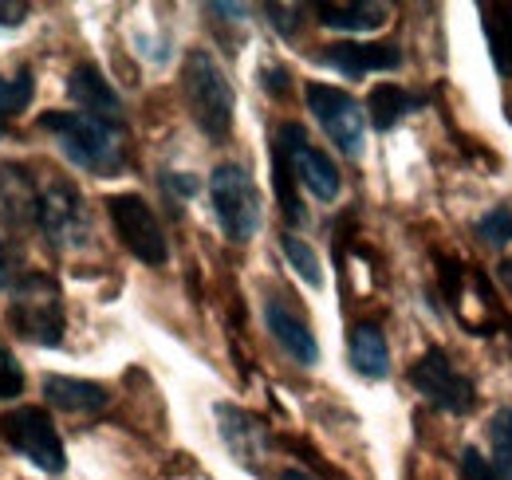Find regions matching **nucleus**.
Instances as JSON below:
<instances>
[{
  "instance_id": "obj_23",
  "label": "nucleus",
  "mask_w": 512,
  "mask_h": 480,
  "mask_svg": "<svg viewBox=\"0 0 512 480\" xmlns=\"http://www.w3.org/2000/svg\"><path fill=\"white\" fill-rule=\"evenodd\" d=\"M477 237H481V244H489V248H505V244H512V209L509 205L489 209V213L477 221Z\"/></svg>"
},
{
  "instance_id": "obj_19",
  "label": "nucleus",
  "mask_w": 512,
  "mask_h": 480,
  "mask_svg": "<svg viewBox=\"0 0 512 480\" xmlns=\"http://www.w3.org/2000/svg\"><path fill=\"white\" fill-rule=\"evenodd\" d=\"M485 32H489V52L501 79H512V0L485 4Z\"/></svg>"
},
{
  "instance_id": "obj_21",
  "label": "nucleus",
  "mask_w": 512,
  "mask_h": 480,
  "mask_svg": "<svg viewBox=\"0 0 512 480\" xmlns=\"http://www.w3.org/2000/svg\"><path fill=\"white\" fill-rule=\"evenodd\" d=\"M489 445H493V480H512V406H501L489 421Z\"/></svg>"
},
{
  "instance_id": "obj_29",
  "label": "nucleus",
  "mask_w": 512,
  "mask_h": 480,
  "mask_svg": "<svg viewBox=\"0 0 512 480\" xmlns=\"http://www.w3.org/2000/svg\"><path fill=\"white\" fill-rule=\"evenodd\" d=\"M260 83H264L272 95H284V91H288V71L268 63V67H260Z\"/></svg>"
},
{
  "instance_id": "obj_24",
  "label": "nucleus",
  "mask_w": 512,
  "mask_h": 480,
  "mask_svg": "<svg viewBox=\"0 0 512 480\" xmlns=\"http://www.w3.org/2000/svg\"><path fill=\"white\" fill-rule=\"evenodd\" d=\"M28 103H32V75L28 71H20L16 79H4L0 75V115L4 119L8 115H20Z\"/></svg>"
},
{
  "instance_id": "obj_7",
  "label": "nucleus",
  "mask_w": 512,
  "mask_h": 480,
  "mask_svg": "<svg viewBox=\"0 0 512 480\" xmlns=\"http://www.w3.org/2000/svg\"><path fill=\"white\" fill-rule=\"evenodd\" d=\"M103 205H107V217H111L115 233L123 240V248H127L134 260H142V264H150V268H162V264L170 260L166 233H162L154 209H150L138 193H111Z\"/></svg>"
},
{
  "instance_id": "obj_28",
  "label": "nucleus",
  "mask_w": 512,
  "mask_h": 480,
  "mask_svg": "<svg viewBox=\"0 0 512 480\" xmlns=\"http://www.w3.org/2000/svg\"><path fill=\"white\" fill-rule=\"evenodd\" d=\"M461 473H465V480H493V465L469 445V449L461 453Z\"/></svg>"
},
{
  "instance_id": "obj_33",
  "label": "nucleus",
  "mask_w": 512,
  "mask_h": 480,
  "mask_svg": "<svg viewBox=\"0 0 512 480\" xmlns=\"http://www.w3.org/2000/svg\"><path fill=\"white\" fill-rule=\"evenodd\" d=\"M276 480H320V477L308 473V469H300V465H292V469H280V477Z\"/></svg>"
},
{
  "instance_id": "obj_8",
  "label": "nucleus",
  "mask_w": 512,
  "mask_h": 480,
  "mask_svg": "<svg viewBox=\"0 0 512 480\" xmlns=\"http://www.w3.org/2000/svg\"><path fill=\"white\" fill-rule=\"evenodd\" d=\"M0 433H4V441H8L20 457H28L40 473L60 477L67 469L64 441H60L56 425H52V418H48L40 406H20V410H12L8 418L0 421Z\"/></svg>"
},
{
  "instance_id": "obj_17",
  "label": "nucleus",
  "mask_w": 512,
  "mask_h": 480,
  "mask_svg": "<svg viewBox=\"0 0 512 480\" xmlns=\"http://www.w3.org/2000/svg\"><path fill=\"white\" fill-rule=\"evenodd\" d=\"M390 8L371 4V0H355V4H316V20L323 28H339V32H375L383 28Z\"/></svg>"
},
{
  "instance_id": "obj_13",
  "label": "nucleus",
  "mask_w": 512,
  "mask_h": 480,
  "mask_svg": "<svg viewBox=\"0 0 512 480\" xmlns=\"http://www.w3.org/2000/svg\"><path fill=\"white\" fill-rule=\"evenodd\" d=\"M327 67H335L347 79H359L367 71H394L402 67V48L379 40V44H327V52L320 56Z\"/></svg>"
},
{
  "instance_id": "obj_34",
  "label": "nucleus",
  "mask_w": 512,
  "mask_h": 480,
  "mask_svg": "<svg viewBox=\"0 0 512 480\" xmlns=\"http://www.w3.org/2000/svg\"><path fill=\"white\" fill-rule=\"evenodd\" d=\"M497 276H501V280H505V284H509V288H512V256H509V260H501V268H497Z\"/></svg>"
},
{
  "instance_id": "obj_36",
  "label": "nucleus",
  "mask_w": 512,
  "mask_h": 480,
  "mask_svg": "<svg viewBox=\"0 0 512 480\" xmlns=\"http://www.w3.org/2000/svg\"><path fill=\"white\" fill-rule=\"evenodd\" d=\"M0 138H4V115H0Z\"/></svg>"
},
{
  "instance_id": "obj_18",
  "label": "nucleus",
  "mask_w": 512,
  "mask_h": 480,
  "mask_svg": "<svg viewBox=\"0 0 512 480\" xmlns=\"http://www.w3.org/2000/svg\"><path fill=\"white\" fill-rule=\"evenodd\" d=\"M414 107H418V99H410L398 83H379V87H371V95H367V119H371L375 130H383V134L394 130Z\"/></svg>"
},
{
  "instance_id": "obj_4",
  "label": "nucleus",
  "mask_w": 512,
  "mask_h": 480,
  "mask_svg": "<svg viewBox=\"0 0 512 480\" xmlns=\"http://www.w3.org/2000/svg\"><path fill=\"white\" fill-rule=\"evenodd\" d=\"M8 327L20 339L36 343V347H60L67 331L60 284L52 276H44V272L24 276L12 288V300H8Z\"/></svg>"
},
{
  "instance_id": "obj_15",
  "label": "nucleus",
  "mask_w": 512,
  "mask_h": 480,
  "mask_svg": "<svg viewBox=\"0 0 512 480\" xmlns=\"http://www.w3.org/2000/svg\"><path fill=\"white\" fill-rule=\"evenodd\" d=\"M217 421H221V437L237 453V461L256 469V461L268 453V429L260 425V418L237 410V406H229V402H221L217 406Z\"/></svg>"
},
{
  "instance_id": "obj_2",
  "label": "nucleus",
  "mask_w": 512,
  "mask_h": 480,
  "mask_svg": "<svg viewBox=\"0 0 512 480\" xmlns=\"http://www.w3.org/2000/svg\"><path fill=\"white\" fill-rule=\"evenodd\" d=\"M40 130H48L71 166L95 174V178H115L127 166V146H123V126L103 122L83 111H48L40 115Z\"/></svg>"
},
{
  "instance_id": "obj_9",
  "label": "nucleus",
  "mask_w": 512,
  "mask_h": 480,
  "mask_svg": "<svg viewBox=\"0 0 512 480\" xmlns=\"http://www.w3.org/2000/svg\"><path fill=\"white\" fill-rule=\"evenodd\" d=\"M272 146L288 158L296 181H300L316 201H335V197H339V189H343L339 166L323 154L320 146H312V138H308V130H304L300 122H284V126L276 130V142H272Z\"/></svg>"
},
{
  "instance_id": "obj_26",
  "label": "nucleus",
  "mask_w": 512,
  "mask_h": 480,
  "mask_svg": "<svg viewBox=\"0 0 512 480\" xmlns=\"http://www.w3.org/2000/svg\"><path fill=\"white\" fill-rule=\"evenodd\" d=\"M438 276H442V292H446V300L457 307L461 303V280H465V268H461V260L457 256H438Z\"/></svg>"
},
{
  "instance_id": "obj_30",
  "label": "nucleus",
  "mask_w": 512,
  "mask_h": 480,
  "mask_svg": "<svg viewBox=\"0 0 512 480\" xmlns=\"http://www.w3.org/2000/svg\"><path fill=\"white\" fill-rule=\"evenodd\" d=\"M24 16H28V4H0V28H16L24 24Z\"/></svg>"
},
{
  "instance_id": "obj_1",
  "label": "nucleus",
  "mask_w": 512,
  "mask_h": 480,
  "mask_svg": "<svg viewBox=\"0 0 512 480\" xmlns=\"http://www.w3.org/2000/svg\"><path fill=\"white\" fill-rule=\"evenodd\" d=\"M0 201L16 221L36 225L52 248H79L91 237L87 205L79 189L56 170L0 166Z\"/></svg>"
},
{
  "instance_id": "obj_14",
  "label": "nucleus",
  "mask_w": 512,
  "mask_h": 480,
  "mask_svg": "<svg viewBox=\"0 0 512 480\" xmlns=\"http://www.w3.org/2000/svg\"><path fill=\"white\" fill-rule=\"evenodd\" d=\"M44 398L64 414H103L111 406V390L103 382L67 378V374H48L44 378Z\"/></svg>"
},
{
  "instance_id": "obj_35",
  "label": "nucleus",
  "mask_w": 512,
  "mask_h": 480,
  "mask_svg": "<svg viewBox=\"0 0 512 480\" xmlns=\"http://www.w3.org/2000/svg\"><path fill=\"white\" fill-rule=\"evenodd\" d=\"M4 276H8V268H4V244H0V284H4Z\"/></svg>"
},
{
  "instance_id": "obj_6",
  "label": "nucleus",
  "mask_w": 512,
  "mask_h": 480,
  "mask_svg": "<svg viewBox=\"0 0 512 480\" xmlns=\"http://www.w3.org/2000/svg\"><path fill=\"white\" fill-rule=\"evenodd\" d=\"M304 99H308L312 119L320 122L323 134L335 142V150L343 158H363V146H367V111L359 107V99L347 95L343 87H331V83H308L304 87Z\"/></svg>"
},
{
  "instance_id": "obj_11",
  "label": "nucleus",
  "mask_w": 512,
  "mask_h": 480,
  "mask_svg": "<svg viewBox=\"0 0 512 480\" xmlns=\"http://www.w3.org/2000/svg\"><path fill=\"white\" fill-rule=\"evenodd\" d=\"M264 327L284 347L288 359H296L300 366H316L320 362V343L312 335V323L284 300V296H268L264 300Z\"/></svg>"
},
{
  "instance_id": "obj_22",
  "label": "nucleus",
  "mask_w": 512,
  "mask_h": 480,
  "mask_svg": "<svg viewBox=\"0 0 512 480\" xmlns=\"http://www.w3.org/2000/svg\"><path fill=\"white\" fill-rule=\"evenodd\" d=\"M280 248H284V256H288V264L296 268V276L308 284V288H323V268H320V256L312 252V244L304 237H296V233H284L280 237Z\"/></svg>"
},
{
  "instance_id": "obj_27",
  "label": "nucleus",
  "mask_w": 512,
  "mask_h": 480,
  "mask_svg": "<svg viewBox=\"0 0 512 480\" xmlns=\"http://www.w3.org/2000/svg\"><path fill=\"white\" fill-rule=\"evenodd\" d=\"M264 12H268V20H272V28H280L284 36H296V28H300V12H304V8H292V4H268Z\"/></svg>"
},
{
  "instance_id": "obj_12",
  "label": "nucleus",
  "mask_w": 512,
  "mask_h": 480,
  "mask_svg": "<svg viewBox=\"0 0 512 480\" xmlns=\"http://www.w3.org/2000/svg\"><path fill=\"white\" fill-rule=\"evenodd\" d=\"M67 95L75 99V107H79L83 115H95V119L123 126V99H119V91L107 83V75H103L95 63H75V67H71V75H67Z\"/></svg>"
},
{
  "instance_id": "obj_25",
  "label": "nucleus",
  "mask_w": 512,
  "mask_h": 480,
  "mask_svg": "<svg viewBox=\"0 0 512 480\" xmlns=\"http://www.w3.org/2000/svg\"><path fill=\"white\" fill-rule=\"evenodd\" d=\"M24 390V370H20V362L12 359L4 347H0V402H8V398H16Z\"/></svg>"
},
{
  "instance_id": "obj_16",
  "label": "nucleus",
  "mask_w": 512,
  "mask_h": 480,
  "mask_svg": "<svg viewBox=\"0 0 512 480\" xmlns=\"http://www.w3.org/2000/svg\"><path fill=\"white\" fill-rule=\"evenodd\" d=\"M351 366H355V374H363L371 382H383L390 374V347H386V335L375 323L351 327Z\"/></svg>"
},
{
  "instance_id": "obj_3",
  "label": "nucleus",
  "mask_w": 512,
  "mask_h": 480,
  "mask_svg": "<svg viewBox=\"0 0 512 480\" xmlns=\"http://www.w3.org/2000/svg\"><path fill=\"white\" fill-rule=\"evenodd\" d=\"M182 87H186V103H190V115L201 126V134L213 142H225L233 134L237 95H233V83L225 79L221 63L205 48H193L182 63Z\"/></svg>"
},
{
  "instance_id": "obj_32",
  "label": "nucleus",
  "mask_w": 512,
  "mask_h": 480,
  "mask_svg": "<svg viewBox=\"0 0 512 480\" xmlns=\"http://www.w3.org/2000/svg\"><path fill=\"white\" fill-rule=\"evenodd\" d=\"M209 12H221L225 20H245V16H249L245 4H209Z\"/></svg>"
},
{
  "instance_id": "obj_20",
  "label": "nucleus",
  "mask_w": 512,
  "mask_h": 480,
  "mask_svg": "<svg viewBox=\"0 0 512 480\" xmlns=\"http://www.w3.org/2000/svg\"><path fill=\"white\" fill-rule=\"evenodd\" d=\"M272 189H276V201H280L284 221L296 225V229H304V225H308V209H304V201H300V193H296V174H292L288 158H284L276 146H272Z\"/></svg>"
},
{
  "instance_id": "obj_31",
  "label": "nucleus",
  "mask_w": 512,
  "mask_h": 480,
  "mask_svg": "<svg viewBox=\"0 0 512 480\" xmlns=\"http://www.w3.org/2000/svg\"><path fill=\"white\" fill-rule=\"evenodd\" d=\"M166 189H174V193H197V181L190 178V174H166Z\"/></svg>"
},
{
  "instance_id": "obj_10",
  "label": "nucleus",
  "mask_w": 512,
  "mask_h": 480,
  "mask_svg": "<svg viewBox=\"0 0 512 480\" xmlns=\"http://www.w3.org/2000/svg\"><path fill=\"white\" fill-rule=\"evenodd\" d=\"M410 386L438 410L446 414H469L477 406V390L473 382L449 362V355L442 347H430L422 359L410 366Z\"/></svg>"
},
{
  "instance_id": "obj_5",
  "label": "nucleus",
  "mask_w": 512,
  "mask_h": 480,
  "mask_svg": "<svg viewBox=\"0 0 512 480\" xmlns=\"http://www.w3.org/2000/svg\"><path fill=\"white\" fill-rule=\"evenodd\" d=\"M209 201L221 233L233 244H249L260 233V193L245 166H233V162L217 166L209 178Z\"/></svg>"
}]
</instances>
